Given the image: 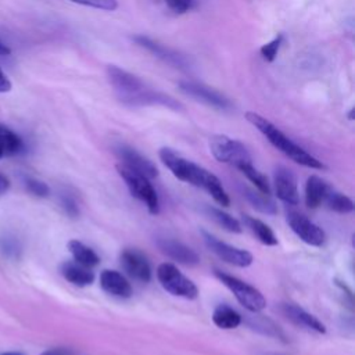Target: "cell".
<instances>
[{
    "instance_id": "16",
    "label": "cell",
    "mask_w": 355,
    "mask_h": 355,
    "mask_svg": "<svg viewBox=\"0 0 355 355\" xmlns=\"http://www.w3.org/2000/svg\"><path fill=\"white\" fill-rule=\"evenodd\" d=\"M100 286L101 288L114 297L118 298H129L132 295V286L125 279L123 275H121L116 270L104 269L100 275Z\"/></svg>"
},
{
    "instance_id": "27",
    "label": "cell",
    "mask_w": 355,
    "mask_h": 355,
    "mask_svg": "<svg viewBox=\"0 0 355 355\" xmlns=\"http://www.w3.org/2000/svg\"><path fill=\"white\" fill-rule=\"evenodd\" d=\"M323 202H326L329 209H331L334 212H338V214H349V212L354 211L352 200L349 197H347L345 194L334 190L333 187L327 193Z\"/></svg>"
},
{
    "instance_id": "32",
    "label": "cell",
    "mask_w": 355,
    "mask_h": 355,
    "mask_svg": "<svg viewBox=\"0 0 355 355\" xmlns=\"http://www.w3.org/2000/svg\"><path fill=\"white\" fill-rule=\"evenodd\" d=\"M73 3L93 7L97 10H105V11H114L118 8V1L116 0H71Z\"/></svg>"
},
{
    "instance_id": "13",
    "label": "cell",
    "mask_w": 355,
    "mask_h": 355,
    "mask_svg": "<svg viewBox=\"0 0 355 355\" xmlns=\"http://www.w3.org/2000/svg\"><path fill=\"white\" fill-rule=\"evenodd\" d=\"M121 265L132 279L141 283L151 280V266L141 251L136 248H125L121 252Z\"/></svg>"
},
{
    "instance_id": "25",
    "label": "cell",
    "mask_w": 355,
    "mask_h": 355,
    "mask_svg": "<svg viewBox=\"0 0 355 355\" xmlns=\"http://www.w3.org/2000/svg\"><path fill=\"white\" fill-rule=\"evenodd\" d=\"M205 212L215 223L222 226L225 230H227L230 233H241V230H243L241 223L236 218L229 215L227 212H225L219 208H215V207H209V205L205 207Z\"/></svg>"
},
{
    "instance_id": "6",
    "label": "cell",
    "mask_w": 355,
    "mask_h": 355,
    "mask_svg": "<svg viewBox=\"0 0 355 355\" xmlns=\"http://www.w3.org/2000/svg\"><path fill=\"white\" fill-rule=\"evenodd\" d=\"M215 276L234 294L236 300L240 302V305H243L247 311L250 312H259L262 311L265 306H266V300L265 297L262 295V293L255 288L254 286L240 280L239 277L236 276H232V275H227L225 272H220V270H215L214 272Z\"/></svg>"
},
{
    "instance_id": "4",
    "label": "cell",
    "mask_w": 355,
    "mask_h": 355,
    "mask_svg": "<svg viewBox=\"0 0 355 355\" xmlns=\"http://www.w3.org/2000/svg\"><path fill=\"white\" fill-rule=\"evenodd\" d=\"M209 150L215 159L223 164H230L237 169L247 164H252L247 147L241 141L223 135H216L209 139Z\"/></svg>"
},
{
    "instance_id": "15",
    "label": "cell",
    "mask_w": 355,
    "mask_h": 355,
    "mask_svg": "<svg viewBox=\"0 0 355 355\" xmlns=\"http://www.w3.org/2000/svg\"><path fill=\"white\" fill-rule=\"evenodd\" d=\"M157 245L162 254H165L166 257H169L171 259L179 263H183L187 266H196L200 263L198 254L193 248L187 247L186 244L178 240L161 237L157 240Z\"/></svg>"
},
{
    "instance_id": "38",
    "label": "cell",
    "mask_w": 355,
    "mask_h": 355,
    "mask_svg": "<svg viewBox=\"0 0 355 355\" xmlns=\"http://www.w3.org/2000/svg\"><path fill=\"white\" fill-rule=\"evenodd\" d=\"M10 53H11L10 47H8V46H6L4 43H1V42H0V55H8Z\"/></svg>"
},
{
    "instance_id": "12",
    "label": "cell",
    "mask_w": 355,
    "mask_h": 355,
    "mask_svg": "<svg viewBox=\"0 0 355 355\" xmlns=\"http://www.w3.org/2000/svg\"><path fill=\"white\" fill-rule=\"evenodd\" d=\"M133 40L143 49H146L148 53H151L154 57L159 58L161 61H164L165 64L178 68V69H187L190 67V61L187 60V57H184L183 54L175 51L173 49H169L147 36L143 35H137L133 37Z\"/></svg>"
},
{
    "instance_id": "30",
    "label": "cell",
    "mask_w": 355,
    "mask_h": 355,
    "mask_svg": "<svg viewBox=\"0 0 355 355\" xmlns=\"http://www.w3.org/2000/svg\"><path fill=\"white\" fill-rule=\"evenodd\" d=\"M60 200V205L64 209V212L69 216V218H76L79 215V207L76 202V198L68 193V191H62L58 196Z\"/></svg>"
},
{
    "instance_id": "22",
    "label": "cell",
    "mask_w": 355,
    "mask_h": 355,
    "mask_svg": "<svg viewBox=\"0 0 355 355\" xmlns=\"http://www.w3.org/2000/svg\"><path fill=\"white\" fill-rule=\"evenodd\" d=\"M68 250L73 257V261L87 266V268H93L96 265H98L100 258L98 255L94 252V250H92L90 247H87L86 244H83L79 240H69L68 241Z\"/></svg>"
},
{
    "instance_id": "24",
    "label": "cell",
    "mask_w": 355,
    "mask_h": 355,
    "mask_svg": "<svg viewBox=\"0 0 355 355\" xmlns=\"http://www.w3.org/2000/svg\"><path fill=\"white\" fill-rule=\"evenodd\" d=\"M244 223L247 225V227L254 233V236L265 245H276L277 244V239L275 236V233L272 232V229L263 223L262 220L257 219V218H251L248 215L243 216Z\"/></svg>"
},
{
    "instance_id": "40",
    "label": "cell",
    "mask_w": 355,
    "mask_h": 355,
    "mask_svg": "<svg viewBox=\"0 0 355 355\" xmlns=\"http://www.w3.org/2000/svg\"><path fill=\"white\" fill-rule=\"evenodd\" d=\"M1 157H4V154H3V150H1V144H0V158Z\"/></svg>"
},
{
    "instance_id": "5",
    "label": "cell",
    "mask_w": 355,
    "mask_h": 355,
    "mask_svg": "<svg viewBox=\"0 0 355 355\" xmlns=\"http://www.w3.org/2000/svg\"><path fill=\"white\" fill-rule=\"evenodd\" d=\"M116 171L126 183L130 194L143 201L151 215H157L159 212V200L150 179L123 165H116Z\"/></svg>"
},
{
    "instance_id": "36",
    "label": "cell",
    "mask_w": 355,
    "mask_h": 355,
    "mask_svg": "<svg viewBox=\"0 0 355 355\" xmlns=\"http://www.w3.org/2000/svg\"><path fill=\"white\" fill-rule=\"evenodd\" d=\"M10 189V180L7 176L0 173V196L4 194Z\"/></svg>"
},
{
    "instance_id": "17",
    "label": "cell",
    "mask_w": 355,
    "mask_h": 355,
    "mask_svg": "<svg viewBox=\"0 0 355 355\" xmlns=\"http://www.w3.org/2000/svg\"><path fill=\"white\" fill-rule=\"evenodd\" d=\"M282 313L294 324L301 326L304 329L316 331V333H326V327L324 324L315 318L313 315H311L309 312L304 311L302 308H300L295 304H283L282 305Z\"/></svg>"
},
{
    "instance_id": "8",
    "label": "cell",
    "mask_w": 355,
    "mask_h": 355,
    "mask_svg": "<svg viewBox=\"0 0 355 355\" xmlns=\"http://www.w3.org/2000/svg\"><path fill=\"white\" fill-rule=\"evenodd\" d=\"M201 234H202L205 245L222 261H225L230 265L239 266V268H247L252 263V255L247 250L237 248L234 245L223 243L219 239H216L214 234H211L205 230H201Z\"/></svg>"
},
{
    "instance_id": "41",
    "label": "cell",
    "mask_w": 355,
    "mask_h": 355,
    "mask_svg": "<svg viewBox=\"0 0 355 355\" xmlns=\"http://www.w3.org/2000/svg\"><path fill=\"white\" fill-rule=\"evenodd\" d=\"M266 355H280V354H266Z\"/></svg>"
},
{
    "instance_id": "28",
    "label": "cell",
    "mask_w": 355,
    "mask_h": 355,
    "mask_svg": "<svg viewBox=\"0 0 355 355\" xmlns=\"http://www.w3.org/2000/svg\"><path fill=\"white\" fill-rule=\"evenodd\" d=\"M239 171H241L243 175H245V178L255 186L257 190L265 194H270V186H269L268 178L262 172H259L252 164H247L241 166Z\"/></svg>"
},
{
    "instance_id": "37",
    "label": "cell",
    "mask_w": 355,
    "mask_h": 355,
    "mask_svg": "<svg viewBox=\"0 0 355 355\" xmlns=\"http://www.w3.org/2000/svg\"><path fill=\"white\" fill-rule=\"evenodd\" d=\"M40 355H67V352L61 351V349H47V351L42 352Z\"/></svg>"
},
{
    "instance_id": "29",
    "label": "cell",
    "mask_w": 355,
    "mask_h": 355,
    "mask_svg": "<svg viewBox=\"0 0 355 355\" xmlns=\"http://www.w3.org/2000/svg\"><path fill=\"white\" fill-rule=\"evenodd\" d=\"M283 39H284L283 35H277L275 39H272L270 42L265 43V44L259 49V53H261V55H262V58H263L265 61L272 62V61L276 58L277 51H279V49H280L282 43H283Z\"/></svg>"
},
{
    "instance_id": "26",
    "label": "cell",
    "mask_w": 355,
    "mask_h": 355,
    "mask_svg": "<svg viewBox=\"0 0 355 355\" xmlns=\"http://www.w3.org/2000/svg\"><path fill=\"white\" fill-rule=\"evenodd\" d=\"M0 144L4 155H17L24 150L22 139L8 129L7 126L0 123Z\"/></svg>"
},
{
    "instance_id": "3",
    "label": "cell",
    "mask_w": 355,
    "mask_h": 355,
    "mask_svg": "<svg viewBox=\"0 0 355 355\" xmlns=\"http://www.w3.org/2000/svg\"><path fill=\"white\" fill-rule=\"evenodd\" d=\"M247 121L255 126L268 140L269 143L276 147L279 151H282L284 155H287L294 162L312 168V169H324V164L315 158L312 154L305 151L302 147H300L297 143H294L290 137H287L279 128H276L270 121L261 116L255 112H247L245 114Z\"/></svg>"
},
{
    "instance_id": "11",
    "label": "cell",
    "mask_w": 355,
    "mask_h": 355,
    "mask_svg": "<svg viewBox=\"0 0 355 355\" xmlns=\"http://www.w3.org/2000/svg\"><path fill=\"white\" fill-rule=\"evenodd\" d=\"M287 223L291 227V230L306 244L313 247H320L324 240L326 234L316 223H313L311 219H308L305 215L297 214V212H288L287 214Z\"/></svg>"
},
{
    "instance_id": "21",
    "label": "cell",
    "mask_w": 355,
    "mask_h": 355,
    "mask_svg": "<svg viewBox=\"0 0 355 355\" xmlns=\"http://www.w3.org/2000/svg\"><path fill=\"white\" fill-rule=\"evenodd\" d=\"M241 193L257 211L266 215L277 214V207L275 201L269 197V194H265V193H261L259 190H252L248 187H243Z\"/></svg>"
},
{
    "instance_id": "20",
    "label": "cell",
    "mask_w": 355,
    "mask_h": 355,
    "mask_svg": "<svg viewBox=\"0 0 355 355\" xmlns=\"http://www.w3.org/2000/svg\"><path fill=\"white\" fill-rule=\"evenodd\" d=\"M212 322L215 323V326H218L219 329L223 330H230V329H236L237 326L241 324L243 318L241 315L233 309L232 306L226 305V304H220L214 309L212 313Z\"/></svg>"
},
{
    "instance_id": "10",
    "label": "cell",
    "mask_w": 355,
    "mask_h": 355,
    "mask_svg": "<svg viewBox=\"0 0 355 355\" xmlns=\"http://www.w3.org/2000/svg\"><path fill=\"white\" fill-rule=\"evenodd\" d=\"M114 151L116 157L121 159V165L146 176L147 179H153L158 175L157 166L133 147L121 143L114 147Z\"/></svg>"
},
{
    "instance_id": "2",
    "label": "cell",
    "mask_w": 355,
    "mask_h": 355,
    "mask_svg": "<svg viewBox=\"0 0 355 355\" xmlns=\"http://www.w3.org/2000/svg\"><path fill=\"white\" fill-rule=\"evenodd\" d=\"M159 159L179 180H183L186 183L204 189L205 191H208V194H211V197L219 205L222 207L229 205L230 200L220 180L205 168L197 165L190 159L183 158L182 155H179L178 153H175L172 148H168V147H162L159 150Z\"/></svg>"
},
{
    "instance_id": "39",
    "label": "cell",
    "mask_w": 355,
    "mask_h": 355,
    "mask_svg": "<svg viewBox=\"0 0 355 355\" xmlns=\"http://www.w3.org/2000/svg\"><path fill=\"white\" fill-rule=\"evenodd\" d=\"M0 355H22V354H19V352H1Z\"/></svg>"
},
{
    "instance_id": "19",
    "label": "cell",
    "mask_w": 355,
    "mask_h": 355,
    "mask_svg": "<svg viewBox=\"0 0 355 355\" xmlns=\"http://www.w3.org/2000/svg\"><path fill=\"white\" fill-rule=\"evenodd\" d=\"M61 275L72 284L85 287L94 282V273L90 270V268L83 266L75 261H67L60 268Z\"/></svg>"
},
{
    "instance_id": "14",
    "label": "cell",
    "mask_w": 355,
    "mask_h": 355,
    "mask_svg": "<svg viewBox=\"0 0 355 355\" xmlns=\"http://www.w3.org/2000/svg\"><path fill=\"white\" fill-rule=\"evenodd\" d=\"M273 183L276 196L286 204L297 205L300 202V194H298V186H297V178L286 166H277L275 169L273 175Z\"/></svg>"
},
{
    "instance_id": "35",
    "label": "cell",
    "mask_w": 355,
    "mask_h": 355,
    "mask_svg": "<svg viewBox=\"0 0 355 355\" xmlns=\"http://www.w3.org/2000/svg\"><path fill=\"white\" fill-rule=\"evenodd\" d=\"M11 82L7 78V75L3 72V69L0 68V93H7L11 90Z\"/></svg>"
},
{
    "instance_id": "7",
    "label": "cell",
    "mask_w": 355,
    "mask_h": 355,
    "mask_svg": "<svg viewBox=\"0 0 355 355\" xmlns=\"http://www.w3.org/2000/svg\"><path fill=\"white\" fill-rule=\"evenodd\" d=\"M157 279L164 290L175 297L194 300L198 295L197 286L172 263H161L157 269Z\"/></svg>"
},
{
    "instance_id": "31",
    "label": "cell",
    "mask_w": 355,
    "mask_h": 355,
    "mask_svg": "<svg viewBox=\"0 0 355 355\" xmlns=\"http://www.w3.org/2000/svg\"><path fill=\"white\" fill-rule=\"evenodd\" d=\"M25 187L35 197L44 198V197H49V194H50V187L47 186V183H44L43 180L35 179V178H26Z\"/></svg>"
},
{
    "instance_id": "23",
    "label": "cell",
    "mask_w": 355,
    "mask_h": 355,
    "mask_svg": "<svg viewBox=\"0 0 355 355\" xmlns=\"http://www.w3.org/2000/svg\"><path fill=\"white\" fill-rule=\"evenodd\" d=\"M247 324L252 329L257 330L261 334H265L268 337L279 338V340H286V336L283 330L270 319L262 316V315H254L247 319Z\"/></svg>"
},
{
    "instance_id": "33",
    "label": "cell",
    "mask_w": 355,
    "mask_h": 355,
    "mask_svg": "<svg viewBox=\"0 0 355 355\" xmlns=\"http://www.w3.org/2000/svg\"><path fill=\"white\" fill-rule=\"evenodd\" d=\"M3 252L7 255V257H18L19 251H21V247L18 244V241L15 239H10V237H4L1 240V244H0Z\"/></svg>"
},
{
    "instance_id": "18",
    "label": "cell",
    "mask_w": 355,
    "mask_h": 355,
    "mask_svg": "<svg viewBox=\"0 0 355 355\" xmlns=\"http://www.w3.org/2000/svg\"><path fill=\"white\" fill-rule=\"evenodd\" d=\"M331 186L322 178L312 175L305 184V204L308 208H318L324 201Z\"/></svg>"
},
{
    "instance_id": "9",
    "label": "cell",
    "mask_w": 355,
    "mask_h": 355,
    "mask_svg": "<svg viewBox=\"0 0 355 355\" xmlns=\"http://www.w3.org/2000/svg\"><path fill=\"white\" fill-rule=\"evenodd\" d=\"M179 89L182 93H184L186 96L201 101L209 107L218 108V110H229L232 107L230 101L220 94L219 92L198 83V82H193V80H182L179 82Z\"/></svg>"
},
{
    "instance_id": "34",
    "label": "cell",
    "mask_w": 355,
    "mask_h": 355,
    "mask_svg": "<svg viewBox=\"0 0 355 355\" xmlns=\"http://www.w3.org/2000/svg\"><path fill=\"white\" fill-rule=\"evenodd\" d=\"M165 4L178 14H183L186 11H189L193 6V0H164Z\"/></svg>"
},
{
    "instance_id": "1",
    "label": "cell",
    "mask_w": 355,
    "mask_h": 355,
    "mask_svg": "<svg viewBox=\"0 0 355 355\" xmlns=\"http://www.w3.org/2000/svg\"><path fill=\"white\" fill-rule=\"evenodd\" d=\"M105 72L115 96L126 105H162L175 111L183 108V105L173 97L158 90H153L140 78L116 65H108Z\"/></svg>"
}]
</instances>
